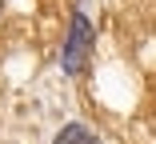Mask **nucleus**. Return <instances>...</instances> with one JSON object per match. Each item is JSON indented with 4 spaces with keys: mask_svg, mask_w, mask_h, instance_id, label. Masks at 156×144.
Segmentation results:
<instances>
[{
    "mask_svg": "<svg viewBox=\"0 0 156 144\" xmlns=\"http://www.w3.org/2000/svg\"><path fill=\"white\" fill-rule=\"evenodd\" d=\"M88 52H92V28L84 16H72V36L64 44V68L68 72H80L84 60H88Z\"/></svg>",
    "mask_w": 156,
    "mask_h": 144,
    "instance_id": "1",
    "label": "nucleus"
},
{
    "mask_svg": "<svg viewBox=\"0 0 156 144\" xmlns=\"http://www.w3.org/2000/svg\"><path fill=\"white\" fill-rule=\"evenodd\" d=\"M56 144H100V140L92 136V128H84V124H64L60 136H56Z\"/></svg>",
    "mask_w": 156,
    "mask_h": 144,
    "instance_id": "2",
    "label": "nucleus"
}]
</instances>
